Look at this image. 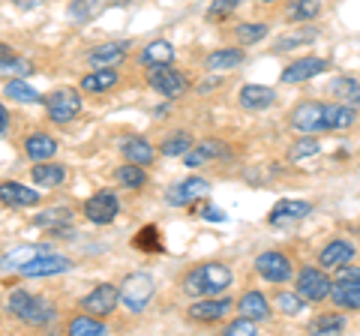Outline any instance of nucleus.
<instances>
[{
  "label": "nucleus",
  "instance_id": "obj_1",
  "mask_svg": "<svg viewBox=\"0 0 360 336\" xmlns=\"http://www.w3.org/2000/svg\"><path fill=\"white\" fill-rule=\"evenodd\" d=\"M234 283V273L229 264L222 261H207V264H198L193 267L186 276H184V295L189 297H217L225 295Z\"/></svg>",
  "mask_w": 360,
  "mask_h": 336
},
{
  "label": "nucleus",
  "instance_id": "obj_2",
  "mask_svg": "<svg viewBox=\"0 0 360 336\" xmlns=\"http://www.w3.org/2000/svg\"><path fill=\"white\" fill-rule=\"evenodd\" d=\"M330 300L340 309H360V267H354V264L336 267Z\"/></svg>",
  "mask_w": 360,
  "mask_h": 336
},
{
  "label": "nucleus",
  "instance_id": "obj_3",
  "mask_svg": "<svg viewBox=\"0 0 360 336\" xmlns=\"http://www.w3.org/2000/svg\"><path fill=\"white\" fill-rule=\"evenodd\" d=\"M333 279L328 276L324 267H300V273L295 276V291L307 300V304H321V300L330 297Z\"/></svg>",
  "mask_w": 360,
  "mask_h": 336
},
{
  "label": "nucleus",
  "instance_id": "obj_4",
  "mask_svg": "<svg viewBox=\"0 0 360 336\" xmlns=\"http://www.w3.org/2000/svg\"><path fill=\"white\" fill-rule=\"evenodd\" d=\"M153 291H156V283L150 273H129L120 285V304L127 306L132 316H139V312L148 309Z\"/></svg>",
  "mask_w": 360,
  "mask_h": 336
},
{
  "label": "nucleus",
  "instance_id": "obj_5",
  "mask_svg": "<svg viewBox=\"0 0 360 336\" xmlns=\"http://www.w3.org/2000/svg\"><path fill=\"white\" fill-rule=\"evenodd\" d=\"M255 273L262 279H267V283H274V285H283V283H288V279L295 276V264H291L288 252L267 250V252H262L255 259Z\"/></svg>",
  "mask_w": 360,
  "mask_h": 336
},
{
  "label": "nucleus",
  "instance_id": "obj_6",
  "mask_svg": "<svg viewBox=\"0 0 360 336\" xmlns=\"http://www.w3.org/2000/svg\"><path fill=\"white\" fill-rule=\"evenodd\" d=\"M45 111L54 123H70L82 111V93L72 91V87H58V91L45 96Z\"/></svg>",
  "mask_w": 360,
  "mask_h": 336
},
{
  "label": "nucleus",
  "instance_id": "obj_7",
  "mask_svg": "<svg viewBox=\"0 0 360 336\" xmlns=\"http://www.w3.org/2000/svg\"><path fill=\"white\" fill-rule=\"evenodd\" d=\"M148 84L153 87L156 93H162L165 99H177V96H184L186 93V75L184 72H177L172 70V63H162V66H150L148 70Z\"/></svg>",
  "mask_w": 360,
  "mask_h": 336
},
{
  "label": "nucleus",
  "instance_id": "obj_8",
  "mask_svg": "<svg viewBox=\"0 0 360 336\" xmlns=\"http://www.w3.org/2000/svg\"><path fill=\"white\" fill-rule=\"evenodd\" d=\"M234 309V300L225 297V295H217V297H195V304H189L186 316L189 321L195 324H217L222 321L229 312Z\"/></svg>",
  "mask_w": 360,
  "mask_h": 336
},
{
  "label": "nucleus",
  "instance_id": "obj_9",
  "mask_svg": "<svg viewBox=\"0 0 360 336\" xmlns=\"http://www.w3.org/2000/svg\"><path fill=\"white\" fill-rule=\"evenodd\" d=\"M229 156H231V148L222 138H205V141H195L193 148L184 153V162H186V168H201V165L229 160Z\"/></svg>",
  "mask_w": 360,
  "mask_h": 336
},
{
  "label": "nucleus",
  "instance_id": "obj_10",
  "mask_svg": "<svg viewBox=\"0 0 360 336\" xmlns=\"http://www.w3.org/2000/svg\"><path fill=\"white\" fill-rule=\"evenodd\" d=\"M117 300H120V288H117V285H111V283H99L94 291H90L87 297H82V309H84V312H90V316L105 318V316H111V312H115Z\"/></svg>",
  "mask_w": 360,
  "mask_h": 336
},
{
  "label": "nucleus",
  "instance_id": "obj_11",
  "mask_svg": "<svg viewBox=\"0 0 360 336\" xmlns=\"http://www.w3.org/2000/svg\"><path fill=\"white\" fill-rule=\"evenodd\" d=\"M70 267H72V261L66 259V255H58V252L45 250V252L37 255V259H30L27 264H21L18 273L21 276H58V273H66Z\"/></svg>",
  "mask_w": 360,
  "mask_h": 336
},
{
  "label": "nucleus",
  "instance_id": "obj_12",
  "mask_svg": "<svg viewBox=\"0 0 360 336\" xmlns=\"http://www.w3.org/2000/svg\"><path fill=\"white\" fill-rule=\"evenodd\" d=\"M117 210H120L117 195L108 193V189H103V193L90 195V198L84 201V217L94 222V226H108V222H115Z\"/></svg>",
  "mask_w": 360,
  "mask_h": 336
},
{
  "label": "nucleus",
  "instance_id": "obj_13",
  "mask_svg": "<svg viewBox=\"0 0 360 336\" xmlns=\"http://www.w3.org/2000/svg\"><path fill=\"white\" fill-rule=\"evenodd\" d=\"M357 255V246L348 240V238H333L330 243L321 246L319 252V267H324V271H336V267L342 264H352Z\"/></svg>",
  "mask_w": 360,
  "mask_h": 336
},
{
  "label": "nucleus",
  "instance_id": "obj_14",
  "mask_svg": "<svg viewBox=\"0 0 360 336\" xmlns=\"http://www.w3.org/2000/svg\"><path fill=\"white\" fill-rule=\"evenodd\" d=\"M291 129L303 132V136L328 132L324 129V105L321 103H300L295 111H291Z\"/></svg>",
  "mask_w": 360,
  "mask_h": 336
},
{
  "label": "nucleus",
  "instance_id": "obj_15",
  "mask_svg": "<svg viewBox=\"0 0 360 336\" xmlns=\"http://www.w3.org/2000/svg\"><path fill=\"white\" fill-rule=\"evenodd\" d=\"M309 214H312V205H309V201L283 198V201H276L274 210L267 214V222H270V226H276V228H283V226H291V222L307 219Z\"/></svg>",
  "mask_w": 360,
  "mask_h": 336
},
{
  "label": "nucleus",
  "instance_id": "obj_16",
  "mask_svg": "<svg viewBox=\"0 0 360 336\" xmlns=\"http://www.w3.org/2000/svg\"><path fill=\"white\" fill-rule=\"evenodd\" d=\"M207 193H210V183L205 177H186V181H180L168 189L165 198H168V205H174V207H189L193 201L205 198Z\"/></svg>",
  "mask_w": 360,
  "mask_h": 336
},
{
  "label": "nucleus",
  "instance_id": "obj_17",
  "mask_svg": "<svg viewBox=\"0 0 360 336\" xmlns=\"http://www.w3.org/2000/svg\"><path fill=\"white\" fill-rule=\"evenodd\" d=\"M328 66L330 63L324 60V58H300V60L285 66L283 75H279V82H283V84H303V82H309V78L321 75Z\"/></svg>",
  "mask_w": 360,
  "mask_h": 336
},
{
  "label": "nucleus",
  "instance_id": "obj_18",
  "mask_svg": "<svg viewBox=\"0 0 360 336\" xmlns=\"http://www.w3.org/2000/svg\"><path fill=\"white\" fill-rule=\"evenodd\" d=\"M127 54H129V42H105V46H96L87 54V63L94 70H115V66L127 60Z\"/></svg>",
  "mask_w": 360,
  "mask_h": 336
},
{
  "label": "nucleus",
  "instance_id": "obj_19",
  "mask_svg": "<svg viewBox=\"0 0 360 336\" xmlns=\"http://www.w3.org/2000/svg\"><path fill=\"white\" fill-rule=\"evenodd\" d=\"M357 127V108L354 105H345V103H328L324 105V129L328 132H345Z\"/></svg>",
  "mask_w": 360,
  "mask_h": 336
},
{
  "label": "nucleus",
  "instance_id": "obj_20",
  "mask_svg": "<svg viewBox=\"0 0 360 336\" xmlns=\"http://www.w3.org/2000/svg\"><path fill=\"white\" fill-rule=\"evenodd\" d=\"M0 205L6 207H33L39 205V193L30 189L25 183H15V181H0Z\"/></svg>",
  "mask_w": 360,
  "mask_h": 336
},
{
  "label": "nucleus",
  "instance_id": "obj_21",
  "mask_svg": "<svg viewBox=\"0 0 360 336\" xmlns=\"http://www.w3.org/2000/svg\"><path fill=\"white\" fill-rule=\"evenodd\" d=\"M238 103L246 111H264V108H270L276 103V93L264 84H243L240 93H238Z\"/></svg>",
  "mask_w": 360,
  "mask_h": 336
},
{
  "label": "nucleus",
  "instance_id": "obj_22",
  "mask_svg": "<svg viewBox=\"0 0 360 336\" xmlns=\"http://www.w3.org/2000/svg\"><path fill=\"white\" fill-rule=\"evenodd\" d=\"M234 309L240 312V316L252 318V321H267L270 318V304L262 291H243L240 300L234 304Z\"/></svg>",
  "mask_w": 360,
  "mask_h": 336
},
{
  "label": "nucleus",
  "instance_id": "obj_23",
  "mask_svg": "<svg viewBox=\"0 0 360 336\" xmlns=\"http://www.w3.org/2000/svg\"><path fill=\"white\" fill-rule=\"evenodd\" d=\"M25 153L33 162H45L58 153V138L49 136V132H33V136L25 138Z\"/></svg>",
  "mask_w": 360,
  "mask_h": 336
},
{
  "label": "nucleus",
  "instance_id": "obj_24",
  "mask_svg": "<svg viewBox=\"0 0 360 336\" xmlns=\"http://www.w3.org/2000/svg\"><path fill=\"white\" fill-rule=\"evenodd\" d=\"M336 103H345V105H354L360 108V82L352 75H340L330 82V91H328Z\"/></svg>",
  "mask_w": 360,
  "mask_h": 336
},
{
  "label": "nucleus",
  "instance_id": "obj_25",
  "mask_svg": "<svg viewBox=\"0 0 360 336\" xmlns=\"http://www.w3.org/2000/svg\"><path fill=\"white\" fill-rule=\"evenodd\" d=\"M30 177L37 186L51 189V186H60L66 181V168L60 162H37L30 168Z\"/></svg>",
  "mask_w": 360,
  "mask_h": 336
},
{
  "label": "nucleus",
  "instance_id": "obj_26",
  "mask_svg": "<svg viewBox=\"0 0 360 336\" xmlns=\"http://www.w3.org/2000/svg\"><path fill=\"white\" fill-rule=\"evenodd\" d=\"M243 60H246V51L243 49H219V51L207 54L205 66H207L210 72H229V70H238Z\"/></svg>",
  "mask_w": 360,
  "mask_h": 336
},
{
  "label": "nucleus",
  "instance_id": "obj_27",
  "mask_svg": "<svg viewBox=\"0 0 360 336\" xmlns=\"http://www.w3.org/2000/svg\"><path fill=\"white\" fill-rule=\"evenodd\" d=\"M54 318H58V309H54V304H49L45 297H33L27 312L21 316V321L30 324V328H45V324H51Z\"/></svg>",
  "mask_w": 360,
  "mask_h": 336
},
{
  "label": "nucleus",
  "instance_id": "obj_28",
  "mask_svg": "<svg viewBox=\"0 0 360 336\" xmlns=\"http://www.w3.org/2000/svg\"><path fill=\"white\" fill-rule=\"evenodd\" d=\"M174 60V46L165 39H156L150 46H144L139 54V63L141 66H162V63H172Z\"/></svg>",
  "mask_w": 360,
  "mask_h": 336
},
{
  "label": "nucleus",
  "instance_id": "obj_29",
  "mask_svg": "<svg viewBox=\"0 0 360 336\" xmlns=\"http://www.w3.org/2000/svg\"><path fill=\"white\" fill-rule=\"evenodd\" d=\"M70 222H72V210L70 207H49V210H42V214L33 217V226H39V228L51 231V234L66 228Z\"/></svg>",
  "mask_w": 360,
  "mask_h": 336
},
{
  "label": "nucleus",
  "instance_id": "obj_30",
  "mask_svg": "<svg viewBox=\"0 0 360 336\" xmlns=\"http://www.w3.org/2000/svg\"><path fill=\"white\" fill-rule=\"evenodd\" d=\"M117 84V70H94L82 78V93H105Z\"/></svg>",
  "mask_w": 360,
  "mask_h": 336
},
{
  "label": "nucleus",
  "instance_id": "obj_31",
  "mask_svg": "<svg viewBox=\"0 0 360 336\" xmlns=\"http://www.w3.org/2000/svg\"><path fill=\"white\" fill-rule=\"evenodd\" d=\"M108 333L105 321L99 316H90V312H84V316H75L70 321V336H103Z\"/></svg>",
  "mask_w": 360,
  "mask_h": 336
},
{
  "label": "nucleus",
  "instance_id": "obj_32",
  "mask_svg": "<svg viewBox=\"0 0 360 336\" xmlns=\"http://www.w3.org/2000/svg\"><path fill=\"white\" fill-rule=\"evenodd\" d=\"M123 156H127V162L150 165L156 150L150 148V141H144V138H127V141H123Z\"/></svg>",
  "mask_w": 360,
  "mask_h": 336
},
{
  "label": "nucleus",
  "instance_id": "obj_33",
  "mask_svg": "<svg viewBox=\"0 0 360 336\" xmlns=\"http://www.w3.org/2000/svg\"><path fill=\"white\" fill-rule=\"evenodd\" d=\"M105 9V0H72L70 4V18L75 25H87Z\"/></svg>",
  "mask_w": 360,
  "mask_h": 336
},
{
  "label": "nucleus",
  "instance_id": "obj_34",
  "mask_svg": "<svg viewBox=\"0 0 360 336\" xmlns=\"http://www.w3.org/2000/svg\"><path fill=\"white\" fill-rule=\"evenodd\" d=\"M345 328H348V318L342 312H324V316H319L312 321V333H319V336H336Z\"/></svg>",
  "mask_w": 360,
  "mask_h": 336
},
{
  "label": "nucleus",
  "instance_id": "obj_35",
  "mask_svg": "<svg viewBox=\"0 0 360 336\" xmlns=\"http://www.w3.org/2000/svg\"><path fill=\"white\" fill-rule=\"evenodd\" d=\"M4 93L9 96V99H15V103H45V96L42 93H37L30 84H25L21 78H13V82H6V87H4Z\"/></svg>",
  "mask_w": 360,
  "mask_h": 336
},
{
  "label": "nucleus",
  "instance_id": "obj_36",
  "mask_svg": "<svg viewBox=\"0 0 360 336\" xmlns=\"http://www.w3.org/2000/svg\"><path fill=\"white\" fill-rule=\"evenodd\" d=\"M319 15H321V0H295V4L288 6V18L291 21H300V25L315 21Z\"/></svg>",
  "mask_w": 360,
  "mask_h": 336
},
{
  "label": "nucleus",
  "instance_id": "obj_37",
  "mask_svg": "<svg viewBox=\"0 0 360 336\" xmlns=\"http://www.w3.org/2000/svg\"><path fill=\"white\" fill-rule=\"evenodd\" d=\"M117 183L127 186V189H141L148 186V174H144V165H135V162H127L117 168Z\"/></svg>",
  "mask_w": 360,
  "mask_h": 336
},
{
  "label": "nucleus",
  "instance_id": "obj_38",
  "mask_svg": "<svg viewBox=\"0 0 360 336\" xmlns=\"http://www.w3.org/2000/svg\"><path fill=\"white\" fill-rule=\"evenodd\" d=\"M315 153H321V141L312 138V136H303L288 148V160L291 162H303V160H309V156H315Z\"/></svg>",
  "mask_w": 360,
  "mask_h": 336
},
{
  "label": "nucleus",
  "instance_id": "obj_39",
  "mask_svg": "<svg viewBox=\"0 0 360 336\" xmlns=\"http://www.w3.org/2000/svg\"><path fill=\"white\" fill-rule=\"evenodd\" d=\"M234 37H238L240 46H255V42H262L267 37V25H262V21H243L234 30Z\"/></svg>",
  "mask_w": 360,
  "mask_h": 336
},
{
  "label": "nucleus",
  "instance_id": "obj_40",
  "mask_svg": "<svg viewBox=\"0 0 360 336\" xmlns=\"http://www.w3.org/2000/svg\"><path fill=\"white\" fill-rule=\"evenodd\" d=\"M276 309L283 312V316L295 318V316H300V312L307 309V300H303L297 291H279L276 295Z\"/></svg>",
  "mask_w": 360,
  "mask_h": 336
},
{
  "label": "nucleus",
  "instance_id": "obj_41",
  "mask_svg": "<svg viewBox=\"0 0 360 336\" xmlns=\"http://www.w3.org/2000/svg\"><path fill=\"white\" fill-rule=\"evenodd\" d=\"M132 246H135V250H141V252H160V250H162L160 228H156V226H144V228L132 238Z\"/></svg>",
  "mask_w": 360,
  "mask_h": 336
},
{
  "label": "nucleus",
  "instance_id": "obj_42",
  "mask_svg": "<svg viewBox=\"0 0 360 336\" xmlns=\"http://www.w3.org/2000/svg\"><path fill=\"white\" fill-rule=\"evenodd\" d=\"M193 136L189 132H174V136H168L162 144H160V153L162 156H184L189 148H193Z\"/></svg>",
  "mask_w": 360,
  "mask_h": 336
},
{
  "label": "nucleus",
  "instance_id": "obj_43",
  "mask_svg": "<svg viewBox=\"0 0 360 336\" xmlns=\"http://www.w3.org/2000/svg\"><path fill=\"white\" fill-rule=\"evenodd\" d=\"M49 246H21V250H15V252H9V255H4V267H9V271H18L21 264H27L30 259H37L39 252H45Z\"/></svg>",
  "mask_w": 360,
  "mask_h": 336
},
{
  "label": "nucleus",
  "instance_id": "obj_44",
  "mask_svg": "<svg viewBox=\"0 0 360 336\" xmlns=\"http://www.w3.org/2000/svg\"><path fill=\"white\" fill-rule=\"evenodd\" d=\"M30 300H33L30 291H25V288H13V291H9V295H6V309H9V316L21 318V316H25V312H27Z\"/></svg>",
  "mask_w": 360,
  "mask_h": 336
},
{
  "label": "nucleus",
  "instance_id": "obj_45",
  "mask_svg": "<svg viewBox=\"0 0 360 336\" xmlns=\"http://www.w3.org/2000/svg\"><path fill=\"white\" fill-rule=\"evenodd\" d=\"M315 37H319V33H315V30H297V33H288V37H279V39H276L274 51H276V54H283V51H291V49L303 46V42H312Z\"/></svg>",
  "mask_w": 360,
  "mask_h": 336
},
{
  "label": "nucleus",
  "instance_id": "obj_46",
  "mask_svg": "<svg viewBox=\"0 0 360 336\" xmlns=\"http://www.w3.org/2000/svg\"><path fill=\"white\" fill-rule=\"evenodd\" d=\"M238 6H240V0H210V6H207V21H225Z\"/></svg>",
  "mask_w": 360,
  "mask_h": 336
},
{
  "label": "nucleus",
  "instance_id": "obj_47",
  "mask_svg": "<svg viewBox=\"0 0 360 336\" xmlns=\"http://www.w3.org/2000/svg\"><path fill=\"white\" fill-rule=\"evenodd\" d=\"M0 72H9V75H18V78H25V75H30V72H37L33 70V63H27V60H21V58H9V60H4L0 63Z\"/></svg>",
  "mask_w": 360,
  "mask_h": 336
},
{
  "label": "nucleus",
  "instance_id": "obj_48",
  "mask_svg": "<svg viewBox=\"0 0 360 336\" xmlns=\"http://www.w3.org/2000/svg\"><path fill=\"white\" fill-rule=\"evenodd\" d=\"M255 324H258V321L240 316V318H234V321L225 324V333H231V336H246V333H255Z\"/></svg>",
  "mask_w": 360,
  "mask_h": 336
},
{
  "label": "nucleus",
  "instance_id": "obj_49",
  "mask_svg": "<svg viewBox=\"0 0 360 336\" xmlns=\"http://www.w3.org/2000/svg\"><path fill=\"white\" fill-rule=\"evenodd\" d=\"M198 217L201 219H210V222H225V214L219 207H213V205H201L198 207Z\"/></svg>",
  "mask_w": 360,
  "mask_h": 336
},
{
  "label": "nucleus",
  "instance_id": "obj_50",
  "mask_svg": "<svg viewBox=\"0 0 360 336\" xmlns=\"http://www.w3.org/2000/svg\"><path fill=\"white\" fill-rule=\"evenodd\" d=\"M219 84H222V78H207V82L198 84V93H207V91H213V87H219Z\"/></svg>",
  "mask_w": 360,
  "mask_h": 336
},
{
  "label": "nucleus",
  "instance_id": "obj_51",
  "mask_svg": "<svg viewBox=\"0 0 360 336\" xmlns=\"http://www.w3.org/2000/svg\"><path fill=\"white\" fill-rule=\"evenodd\" d=\"M9 58H13V49H9L6 42H0V63H4V60H9Z\"/></svg>",
  "mask_w": 360,
  "mask_h": 336
},
{
  "label": "nucleus",
  "instance_id": "obj_52",
  "mask_svg": "<svg viewBox=\"0 0 360 336\" xmlns=\"http://www.w3.org/2000/svg\"><path fill=\"white\" fill-rule=\"evenodd\" d=\"M6 123H9V115H6V108L0 105V136H4V132H6Z\"/></svg>",
  "mask_w": 360,
  "mask_h": 336
},
{
  "label": "nucleus",
  "instance_id": "obj_53",
  "mask_svg": "<svg viewBox=\"0 0 360 336\" xmlns=\"http://www.w3.org/2000/svg\"><path fill=\"white\" fill-rule=\"evenodd\" d=\"M115 4H117V6H127V4H129V0H115Z\"/></svg>",
  "mask_w": 360,
  "mask_h": 336
},
{
  "label": "nucleus",
  "instance_id": "obj_54",
  "mask_svg": "<svg viewBox=\"0 0 360 336\" xmlns=\"http://www.w3.org/2000/svg\"><path fill=\"white\" fill-rule=\"evenodd\" d=\"M258 4H279V0H258Z\"/></svg>",
  "mask_w": 360,
  "mask_h": 336
}]
</instances>
